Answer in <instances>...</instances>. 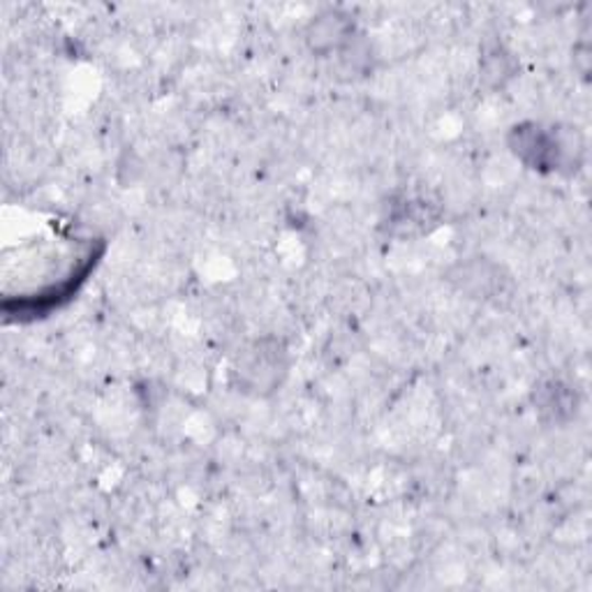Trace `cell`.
Listing matches in <instances>:
<instances>
[{"label": "cell", "instance_id": "6", "mask_svg": "<svg viewBox=\"0 0 592 592\" xmlns=\"http://www.w3.org/2000/svg\"><path fill=\"white\" fill-rule=\"evenodd\" d=\"M516 75V60L504 47H493L484 54L479 65V77L489 89H502Z\"/></svg>", "mask_w": 592, "mask_h": 592}, {"label": "cell", "instance_id": "5", "mask_svg": "<svg viewBox=\"0 0 592 592\" xmlns=\"http://www.w3.org/2000/svg\"><path fill=\"white\" fill-rule=\"evenodd\" d=\"M451 280L458 284L460 292L474 299H491L498 290H502L500 269L487 259H470L466 265H458L451 273Z\"/></svg>", "mask_w": 592, "mask_h": 592}, {"label": "cell", "instance_id": "4", "mask_svg": "<svg viewBox=\"0 0 592 592\" xmlns=\"http://www.w3.org/2000/svg\"><path fill=\"white\" fill-rule=\"evenodd\" d=\"M535 405L544 422L562 426L572 422L579 410V396L572 387H567L558 380L546 382L535 393Z\"/></svg>", "mask_w": 592, "mask_h": 592}, {"label": "cell", "instance_id": "2", "mask_svg": "<svg viewBox=\"0 0 592 592\" xmlns=\"http://www.w3.org/2000/svg\"><path fill=\"white\" fill-rule=\"evenodd\" d=\"M232 372L241 391L257 399L271 396L288 378L290 353L278 338H257L241 349Z\"/></svg>", "mask_w": 592, "mask_h": 592}, {"label": "cell", "instance_id": "1", "mask_svg": "<svg viewBox=\"0 0 592 592\" xmlns=\"http://www.w3.org/2000/svg\"><path fill=\"white\" fill-rule=\"evenodd\" d=\"M510 144L525 165L544 171L574 174L585 153L583 137L577 133V127H541L537 123H525L514 127Z\"/></svg>", "mask_w": 592, "mask_h": 592}, {"label": "cell", "instance_id": "7", "mask_svg": "<svg viewBox=\"0 0 592 592\" xmlns=\"http://www.w3.org/2000/svg\"><path fill=\"white\" fill-rule=\"evenodd\" d=\"M338 56H340L343 70L347 75L364 77L368 72V68H370V49L366 45L364 35H359V33L347 42V45L338 52Z\"/></svg>", "mask_w": 592, "mask_h": 592}, {"label": "cell", "instance_id": "3", "mask_svg": "<svg viewBox=\"0 0 592 592\" xmlns=\"http://www.w3.org/2000/svg\"><path fill=\"white\" fill-rule=\"evenodd\" d=\"M357 35V26L353 16L338 8H328L311 19L305 26L303 40L315 56H332L338 54L349 40Z\"/></svg>", "mask_w": 592, "mask_h": 592}]
</instances>
